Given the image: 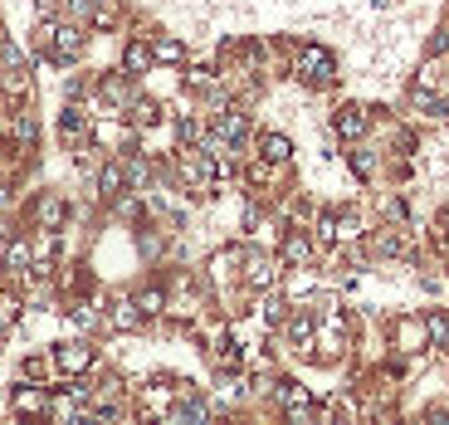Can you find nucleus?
Segmentation results:
<instances>
[{
    "mask_svg": "<svg viewBox=\"0 0 449 425\" xmlns=\"http://www.w3.org/2000/svg\"><path fill=\"white\" fill-rule=\"evenodd\" d=\"M288 152H293L288 137H264V157H269V162H288Z\"/></svg>",
    "mask_w": 449,
    "mask_h": 425,
    "instance_id": "423d86ee",
    "label": "nucleus"
},
{
    "mask_svg": "<svg viewBox=\"0 0 449 425\" xmlns=\"http://www.w3.org/2000/svg\"><path fill=\"white\" fill-rule=\"evenodd\" d=\"M269 279H274V264H269V259H254V264H249V284H254V289H264Z\"/></svg>",
    "mask_w": 449,
    "mask_h": 425,
    "instance_id": "6e6552de",
    "label": "nucleus"
},
{
    "mask_svg": "<svg viewBox=\"0 0 449 425\" xmlns=\"http://www.w3.org/2000/svg\"><path fill=\"white\" fill-rule=\"evenodd\" d=\"M147 64H152V54H147L142 44H132V49H127V69H147Z\"/></svg>",
    "mask_w": 449,
    "mask_h": 425,
    "instance_id": "9b49d317",
    "label": "nucleus"
},
{
    "mask_svg": "<svg viewBox=\"0 0 449 425\" xmlns=\"http://www.w3.org/2000/svg\"><path fill=\"white\" fill-rule=\"evenodd\" d=\"M283 254H288L293 264H303V259H308V244H303V240H288V249H283Z\"/></svg>",
    "mask_w": 449,
    "mask_h": 425,
    "instance_id": "ddd939ff",
    "label": "nucleus"
},
{
    "mask_svg": "<svg viewBox=\"0 0 449 425\" xmlns=\"http://www.w3.org/2000/svg\"><path fill=\"white\" fill-rule=\"evenodd\" d=\"M117 322H122V327H132V322H137V313H132V303H122V308H117Z\"/></svg>",
    "mask_w": 449,
    "mask_h": 425,
    "instance_id": "2eb2a0df",
    "label": "nucleus"
},
{
    "mask_svg": "<svg viewBox=\"0 0 449 425\" xmlns=\"http://www.w3.org/2000/svg\"><path fill=\"white\" fill-rule=\"evenodd\" d=\"M337 132H342V137H361V132H366L361 107H342V112H337Z\"/></svg>",
    "mask_w": 449,
    "mask_h": 425,
    "instance_id": "7ed1b4c3",
    "label": "nucleus"
},
{
    "mask_svg": "<svg viewBox=\"0 0 449 425\" xmlns=\"http://www.w3.org/2000/svg\"><path fill=\"white\" fill-rule=\"evenodd\" d=\"M298 74H303V79H313V84H328V79H333V59H328L323 49H313V44H308V49L298 54Z\"/></svg>",
    "mask_w": 449,
    "mask_h": 425,
    "instance_id": "f257e3e1",
    "label": "nucleus"
},
{
    "mask_svg": "<svg viewBox=\"0 0 449 425\" xmlns=\"http://www.w3.org/2000/svg\"><path fill=\"white\" fill-rule=\"evenodd\" d=\"M244 137V117L239 112H224L220 117V142H239Z\"/></svg>",
    "mask_w": 449,
    "mask_h": 425,
    "instance_id": "39448f33",
    "label": "nucleus"
},
{
    "mask_svg": "<svg viewBox=\"0 0 449 425\" xmlns=\"http://www.w3.org/2000/svg\"><path fill=\"white\" fill-rule=\"evenodd\" d=\"M54 34H59V39H54V44H59V59H74L79 44H83V34H79V30H54Z\"/></svg>",
    "mask_w": 449,
    "mask_h": 425,
    "instance_id": "20e7f679",
    "label": "nucleus"
},
{
    "mask_svg": "<svg viewBox=\"0 0 449 425\" xmlns=\"http://www.w3.org/2000/svg\"><path fill=\"white\" fill-rule=\"evenodd\" d=\"M15 411H44V391H15Z\"/></svg>",
    "mask_w": 449,
    "mask_h": 425,
    "instance_id": "1a4fd4ad",
    "label": "nucleus"
},
{
    "mask_svg": "<svg viewBox=\"0 0 449 425\" xmlns=\"http://www.w3.org/2000/svg\"><path fill=\"white\" fill-rule=\"evenodd\" d=\"M5 264H10V269H25V264H29V249H25V244H10Z\"/></svg>",
    "mask_w": 449,
    "mask_h": 425,
    "instance_id": "f8f14e48",
    "label": "nucleus"
},
{
    "mask_svg": "<svg viewBox=\"0 0 449 425\" xmlns=\"http://www.w3.org/2000/svg\"><path fill=\"white\" fill-rule=\"evenodd\" d=\"M39 220H44V225H59V220H64V206H59V201H44V206H39Z\"/></svg>",
    "mask_w": 449,
    "mask_h": 425,
    "instance_id": "9d476101",
    "label": "nucleus"
},
{
    "mask_svg": "<svg viewBox=\"0 0 449 425\" xmlns=\"http://www.w3.org/2000/svg\"><path fill=\"white\" fill-rule=\"evenodd\" d=\"M430 337H449V322L440 318V313H435V318H430Z\"/></svg>",
    "mask_w": 449,
    "mask_h": 425,
    "instance_id": "4468645a",
    "label": "nucleus"
},
{
    "mask_svg": "<svg viewBox=\"0 0 449 425\" xmlns=\"http://www.w3.org/2000/svg\"><path fill=\"white\" fill-rule=\"evenodd\" d=\"M156 59H161V64H181V59H186V49H181L176 39H161V44H156Z\"/></svg>",
    "mask_w": 449,
    "mask_h": 425,
    "instance_id": "0eeeda50",
    "label": "nucleus"
},
{
    "mask_svg": "<svg viewBox=\"0 0 449 425\" xmlns=\"http://www.w3.org/2000/svg\"><path fill=\"white\" fill-rule=\"evenodd\" d=\"M88 367H93V347H83V342H69V347H59V372L79 377V372H88Z\"/></svg>",
    "mask_w": 449,
    "mask_h": 425,
    "instance_id": "f03ea898",
    "label": "nucleus"
}]
</instances>
